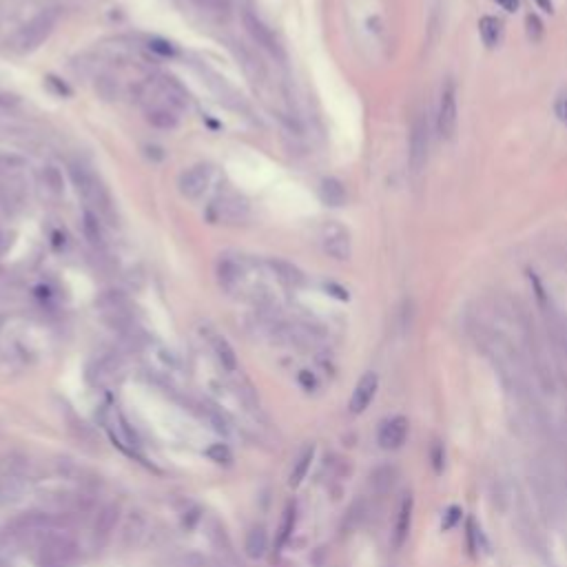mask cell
Wrapping results in <instances>:
<instances>
[{
    "label": "cell",
    "mask_w": 567,
    "mask_h": 567,
    "mask_svg": "<svg viewBox=\"0 0 567 567\" xmlns=\"http://www.w3.org/2000/svg\"><path fill=\"white\" fill-rule=\"evenodd\" d=\"M457 87L452 80H448L441 89L439 113H436V131L443 140H452L457 133Z\"/></svg>",
    "instance_id": "3"
},
{
    "label": "cell",
    "mask_w": 567,
    "mask_h": 567,
    "mask_svg": "<svg viewBox=\"0 0 567 567\" xmlns=\"http://www.w3.org/2000/svg\"><path fill=\"white\" fill-rule=\"evenodd\" d=\"M24 160L20 156H0V169L9 171V169H20Z\"/></svg>",
    "instance_id": "32"
},
{
    "label": "cell",
    "mask_w": 567,
    "mask_h": 567,
    "mask_svg": "<svg viewBox=\"0 0 567 567\" xmlns=\"http://www.w3.org/2000/svg\"><path fill=\"white\" fill-rule=\"evenodd\" d=\"M479 34L483 38V45L494 49L501 43V38H503V22L494 16H483L479 20Z\"/></svg>",
    "instance_id": "17"
},
{
    "label": "cell",
    "mask_w": 567,
    "mask_h": 567,
    "mask_svg": "<svg viewBox=\"0 0 567 567\" xmlns=\"http://www.w3.org/2000/svg\"><path fill=\"white\" fill-rule=\"evenodd\" d=\"M496 3L506 11H517L519 9V0H496Z\"/></svg>",
    "instance_id": "39"
},
{
    "label": "cell",
    "mask_w": 567,
    "mask_h": 567,
    "mask_svg": "<svg viewBox=\"0 0 567 567\" xmlns=\"http://www.w3.org/2000/svg\"><path fill=\"white\" fill-rule=\"evenodd\" d=\"M428 149H430V128L425 113H419L415 122H412L410 133V166L412 171L419 173L425 162H428Z\"/></svg>",
    "instance_id": "4"
},
{
    "label": "cell",
    "mask_w": 567,
    "mask_h": 567,
    "mask_svg": "<svg viewBox=\"0 0 567 567\" xmlns=\"http://www.w3.org/2000/svg\"><path fill=\"white\" fill-rule=\"evenodd\" d=\"M43 179H45L47 189L54 193V196H62L64 179H62V171L58 169V166H47V169L43 171Z\"/></svg>",
    "instance_id": "22"
},
{
    "label": "cell",
    "mask_w": 567,
    "mask_h": 567,
    "mask_svg": "<svg viewBox=\"0 0 567 567\" xmlns=\"http://www.w3.org/2000/svg\"><path fill=\"white\" fill-rule=\"evenodd\" d=\"M554 111H557V118L567 126V94H561L557 98V105H554Z\"/></svg>",
    "instance_id": "33"
},
{
    "label": "cell",
    "mask_w": 567,
    "mask_h": 567,
    "mask_svg": "<svg viewBox=\"0 0 567 567\" xmlns=\"http://www.w3.org/2000/svg\"><path fill=\"white\" fill-rule=\"evenodd\" d=\"M268 266L275 273V277L284 284V286H288V288H297V286H302V284L306 281L304 273L293 262L277 260V257H275V260H268Z\"/></svg>",
    "instance_id": "13"
},
{
    "label": "cell",
    "mask_w": 567,
    "mask_h": 567,
    "mask_svg": "<svg viewBox=\"0 0 567 567\" xmlns=\"http://www.w3.org/2000/svg\"><path fill=\"white\" fill-rule=\"evenodd\" d=\"M406 436H408V419L404 415H395L381 423L377 441L383 450H399L406 443Z\"/></svg>",
    "instance_id": "9"
},
{
    "label": "cell",
    "mask_w": 567,
    "mask_h": 567,
    "mask_svg": "<svg viewBox=\"0 0 567 567\" xmlns=\"http://www.w3.org/2000/svg\"><path fill=\"white\" fill-rule=\"evenodd\" d=\"M20 105V98L14 94H0V109H16Z\"/></svg>",
    "instance_id": "34"
},
{
    "label": "cell",
    "mask_w": 567,
    "mask_h": 567,
    "mask_svg": "<svg viewBox=\"0 0 567 567\" xmlns=\"http://www.w3.org/2000/svg\"><path fill=\"white\" fill-rule=\"evenodd\" d=\"M244 279V268L240 262L230 260V257H222L217 262V281L224 290H235Z\"/></svg>",
    "instance_id": "12"
},
{
    "label": "cell",
    "mask_w": 567,
    "mask_h": 567,
    "mask_svg": "<svg viewBox=\"0 0 567 567\" xmlns=\"http://www.w3.org/2000/svg\"><path fill=\"white\" fill-rule=\"evenodd\" d=\"M246 554H249V559H262L266 550H268V534L262 525H255L253 530L249 532L246 536Z\"/></svg>",
    "instance_id": "18"
},
{
    "label": "cell",
    "mask_w": 567,
    "mask_h": 567,
    "mask_svg": "<svg viewBox=\"0 0 567 567\" xmlns=\"http://www.w3.org/2000/svg\"><path fill=\"white\" fill-rule=\"evenodd\" d=\"M319 198L321 202H324L326 206H344L346 204V186L339 182L337 177H326V179H321V184H319Z\"/></svg>",
    "instance_id": "14"
},
{
    "label": "cell",
    "mask_w": 567,
    "mask_h": 567,
    "mask_svg": "<svg viewBox=\"0 0 567 567\" xmlns=\"http://www.w3.org/2000/svg\"><path fill=\"white\" fill-rule=\"evenodd\" d=\"M379 388V377L377 372H366V375L357 381L353 397H351V412L353 415H362V412L372 404V399Z\"/></svg>",
    "instance_id": "10"
},
{
    "label": "cell",
    "mask_w": 567,
    "mask_h": 567,
    "mask_svg": "<svg viewBox=\"0 0 567 567\" xmlns=\"http://www.w3.org/2000/svg\"><path fill=\"white\" fill-rule=\"evenodd\" d=\"M96 94L102 98V100H113V98H118V84H115L113 78H109V75H100V78H96Z\"/></svg>",
    "instance_id": "26"
},
{
    "label": "cell",
    "mask_w": 567,
    "mask_h": 567,
    "mask_svg": "<svg viewBox=\"0 0 567 567\" xmlns=\"http://www.w3.org/2000/svg\"><path fill=\"white\" fill-rule=\"evenodd\" d=\"M249 217V204L240 196H224L211 206V220L222 224H242Z\"/></svg>",
    "instance_id": "6"
},
{
    "label": "cell",
    "mask_w": 567,
    "mask_h": 567,
    "mask_svg": "<svg viewBox=\"0 0 567 567\" xmlns=\"http://www.w3.org/2000/svg\"><path fill=\"white\" fill-rule=\"evenodd\" d=\"M441 461H443V450H441V446H434V470H436V472H441V470H443Z\"/></svg>",
    "instance_id": "37"
},
{
    "label": "cell",
    "mask_w": 567,
    "mask_h": 567,
    "mask_svg": "<svg viewBox=\"0 0 567 567\" xmlns=\"http://www.w3.org/2000/svg\"><path fill=\"white\" fill-rule=\"evenodd\" d=\"M58 22V11L56 9H47L43 14H38L36 18H31L24 27H20V31L14 36L11 40V47L20 54H27V51H34L40 47L47 38L51 36Z\"/></svg>",
    "instance_id": "1"
},
{
    "label": "cell",
    "mask_w": 567,
    "mask_h": 567,
    "mask_svg": "<svg viewBox=\"0 0 567 567\" xmlns=\"http://www.w3.org/2000/svg\"><path fill=\"white\" fill-rule=\"evenodd\" d=\"M525 24H527V36H530V40L532 43H538L540 36H543V24H540L538 16L530 14V16L525 18Z\"/></svg>",
    "instance_id": "30"
},
{
    "label": "cell",
    "mask_w": 567,
    "mask_h": 567,
    "mask_svg": "<svg viewBox=\"0 0 567 567\" xmlns=\"http://www.w3.org/2000/svg\"><path fill=\"white\" fill-rule=\"evenodd\" d=\"M538 3V7L543 9V11H547V14H552L554 11V5H552V0H536Z\"/></svg>",
    "instance_id": "40"
},
{
    "label": "cell",
    "mask_w": 567,
    "mask_h": 567,
    "mask_svg": "<svg viewBox=\"0 0 567 567\" xmlns=\"http://www.w3.org/2000/svg\"><path fill=\"white\" fill-rule=\"evenodd\" d=\"M461 517H463V510H461L459 506H450V508L446 510V514H443V521H441V530H443V532H450V530H455V527H457V523L461 521Z\"/></svg>",
    "instance_id": "27"
},
{
    "label": "cell",
    "mask_w": 567,
    "mask_h": 567,
    "mask_svg": "<svg viewBox=\"0 0 567 567\" xmlns=\"http://www.w3.org/2000/svg\"><path fill=\"white\" fill-rule=\"evenodd\" d=\"M145 156L149 160H153V162H160V160H164V151L160 147H147L145 149Z\"/></svg>",
    "instance_id": "35"
},
{
    "label": "cell",
    "mask_w": 567,
    "mask_h": 567,
    "mask_svg": "<svg viewBox=\"0 0 567 567\" xmlns=\"http://www.w3.org/2000/svg\"><path fill=\"white\" fill-rule=\"evenodd\" d=\"M326 290H330V295H334V297H339V300H348V293L339 286H334V284H328Z\"/></svg>",
    "instance_id": "38"
},
{
    "label": "cell",
    "mask_w": 567,
    "mask_h": 567,
    "mask_svg": "<svg viewBox=\"0 0 567 567\" xmlns=\"http://www.w3.org/2000/svg\"><path fill=\"white\" fill-rule=\"evenodd\" d=\"M300 381L304 383V388H308V390L315 388V377H313L308 370H302V372H300Z\"/></svg>",
    "instance_id": "36"
},
{
    "label": "cell",
    "mask_w": 567,
    "mask_h": 567,
    "mask_svg": "<svg viewBox=\"0 0 567 567\" xmlns=\"http://www.w3.org/2000/svg\"><path fill=\"white\" fill-rule=\"evenodd\" d=\"M321 244H324V251L332 257V260H339V262L351 260V253H353L351 235H348V230L344 226L328 224L324 228V237H321Z\"/></svg>",
    "instance_id": "8"
},
{
    "label": "cell",
    "mask_w": 567,
    "mask_h": 567,
    "mask_svg": "<svg viewBox=\"0 0 567 567\" xmlns=\"http://www.w3.org/2000/svg\"><path fill=\"white\" fill-rule=\"evenodd\" d=\"M47 84H49V89H54V91L58 94V96H64V98H69L73 91L71 89L67 87V82H62L60 78H56V75H47Z\"/></svg>",
    "instance_id": "31"
},
{
    "label": "cell",
    "mask_w": 567,
    "mask_h": 567,
    "mask_svg": "<svg viewBox=\"0 0 567 567\" xmlns=\"http://www.w3.org/2000/svg\"><path fill=\"white\" fill-rule=\"evenodd\" d=\"M211 166L209 164H196L186 169L177 179V189L186 200H198L202 193L211 184Z\"/></svg>",
    "instance_id": "7"
},
{
    "label": "cell",
    "mask_w": 567,
    "mask_h": 567,
    "mask_svg": "<svg viewBox=\"0 0 567 567\" xmlns=\"http://www.w3.org/2000/svg\"><path fill=\"white\" fill-rule=\"evenodd\" d=\"M38 552V565L40 567H69L75 559V545L73 540L60 534H49Z\"/></svg>",
    "instance_id": "2"
},
{
    "label": "cell",
    "mask_w": 567,
    "mask_h": 567,
    "mask_svg": "<svg viewBox=\"0 0 567 567\" xmlns=\"http://www.w3.org/2000/svg\"><path fill=\"white\" fill-rule=\"evenodd\" d=\"M412 510H415V501L408 494L402 506H399V512H397V523H395V532H392V547L395 550H402L404 543L408 540V534H410V527H412Z\"/></svg>",
    "instance_id": "11"
},
{
    "label": "cell",
    "mask_w": 567,
    "mask_h": 567,
    "mask_svg": "<svg viewBox=\"0 0 567 567\" xmlns=\"http://www.w3.org/2000/svg\"><path fill=\"white\" fill-rule=\"evenodd\" d=\"M193 3L198 5V9L206 11V14H213V16H226L230 9L228 0H193Z\"/></svg>",
    "instance_id": "25"
},
{
    "label": "cell",
    "mask_w": 567,
    "mask_h": 567,
    "mask_svg": "<svg viewBox=\"0 0 567 567\" xmlns=\"http://www.w3.org/2000/svg\"><path fill=\"white\" fill-rule=\"evenodd\" d=\"M481 543H483V534L479 527H476V523L470 519L468 521V547H470V552L476 554V550H481Z\"/></svg>",
    "instance_id": "29"
},
{
    "label": "cell",
    "mask_w": 567,
    "mask_h": 567,
    "mask_svg": "<svg viewBox=\"0 0 567 567\" xmlns=\"http://www.w3.org/2000/svg\"><path fill=\"white\" fill-rule=\"evenodd\" d=\"M115 521H118V508H115V506H107L105 510H102V512L98 514L96 532H100V534L111 532V530H113V525H115Z\"/></svg>",
    "instance_id": "23"
},
{
    "label": "cell",
    "mask_w": 567,
    "mask_h": 567,
    "mask_svg": "<svg viewBox=\"0 0 567 567\" xmlns=\"http://www.w3.org/2000/svg\"><path fill=\"white\" fill-rule=\"evenodd\" d=\"M313 457H315V448H313V446H308V448L304 450V452L300 455V459L295 461V468H293V472H290V479H288V485H290V487H297V485H302V481L306 479L308 470H311Z\"/></svg>",
    "instance_id": "20"
},
{
    "label": "cell",
    "mask_w": 567,
    "mask_h": 567,
    "mask_svg": "<svg viewBox=\"0 0 567 567\" xmlns=\"http://www.w3.org/2000/svg\"><path fill=\"white\" fill-rule=\"evenodd\" d=\"M244 27H246V31H249V36L253 38V40L260 45V47H264L268 54H273L275 58H284V49H281V45H279V40L275 38V34H273V29L268 27V24L257 16V14H253V11H244Z\"/></svg>",
    "instance_id": "5"
},
{
    "label": "cell",
    "mask_w": 567,
    "mask_h": 567,
    "mask_svg": "<svg viewBox=\"0 0 567 567\" xmlns=\"http://www.w3.org/2000/svg\"><path fill=\"white\" fill-rule=\"evenodd\" d=\"M82 228H84V235H87L89 244H94V246H102V244H105V230H102L98 213L84 211V215H82Z\"/></svg>",
    "instance_id": "19"
},
{
    "label": "cell",
    "mask_w": 567,
    "mask_h": 567,
    "mask_svg": "<svg viewBox=\"0 0 567 567\" xmlns=\"http://www.w3.org/2000/svg\"><path fill=\"white\" fill-rule=\"evenodd\" d=\"M211 348H213L217 362L222 364L224 370H228V372H235L237 370V355L233 351V346H230L222 337V334H213V337H211Z\"/></svg>",
    "instance_id": "15"
},
{
    "label": "cell",
    "mask_w": 567,
    "mask_h": 567,
    "mask_svg": "<svg viewBox=\"0 0 567 567\" xmlns=\"http://www.w3.org/2000/svg\"><path fill=\"white\" fill-rule=\"evenodd\" d=\"M149 49L153 54H158L162 58H173L175 56V49L169 40H162V38H151L149 40Z\"/></svg>",
    "instance_id": "28"
},
{
    "label": "cell",
    "mask_w": 567,
    "mask_h": 567,
    "mask_svg": "<svg viewBox=\"0 0 567 567\" xmlns=\"http://www.w3.org/2000/svg\"><path fill=\"white\" fill-rule=\"evenodd\" d=\"M147 122L156 128H175L177 126V115L171 105H156L147 111Z\"/></svg>",
    "instance_id": "16"
},
{
    "label": "cell",
    "mask_w": 567,
    "mask_h": 567,
    "mask_svg": "<svg viewBox=\"0 0 567 567\" xmlns=\"http://www.w3.org/2000/svg\"><path fill=\"white\" fill-rule=\"evenodd\" d=\"M206 457L215 463H220V466H230V463H233V452H230V448L226 443H213L206 450Z\"/></svg>",
    "instance_id": "24"
},
{
    "label": "cell",
    "mask_w": 567,
    "mask_h": 567,
    "mask_svg": "<svg viewBox=\"0 0 567 567\" xmlns=\"http://www.w3.org/2000/svg\"><path fill=\"white\" fill-rule=\"evenodd\" d=\"M293 527H295V506H286L281 514V523H279V530H277V550L286 545V540L290 538L293 534Z\"/></svg>",
    "instance_id": "21"
}]
</instances>
